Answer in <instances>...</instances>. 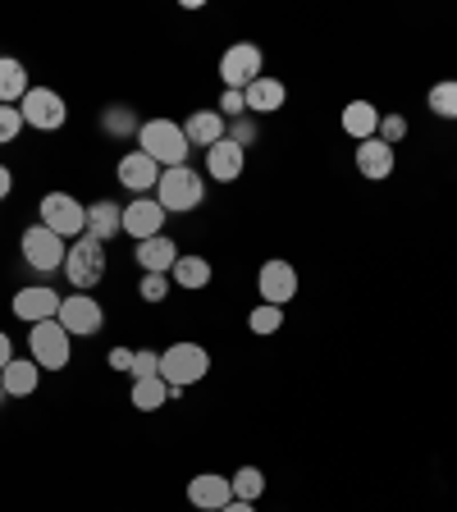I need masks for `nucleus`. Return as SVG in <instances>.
Listing matches in <instances>:
<instances>
[{"instance_id":"412c9836","label":"nucleus","mask_w":457,"mask_h":512,"mask_svg":"<svg viewBox=\"0 0 457 512\" xmlns=\"http://www.w3.org/2000/svg\"><path fill=\"white\" fill-rule=\"evenodd\" d=\"M87 234H92L96 243H110V238L124 234V211H119V202L96 197V202L87 206Z\"/></svg>"},{"instance_id":"2f4dec72","label":"nucleus","mask_w":457,"mask_h":512,"mask_svg":"<svg viewBox=\"0 0 457 512\" xmlns=\"http://www.w3.org/2000/svg\"><path fill=\"white\" fill-rule=\"evenodd\" d=\"M23 133V115L19 106H0V147H10L14 138Z\"/></svg>"},{"instance_id":"2eb2a0df","label":"nucleus","mask_w":457,"mask_h":512,"mask_svg":"<svg viewBox=\"0 0 457 512\" xmlns=\"http://www.w3.org/2000/svg\"><path fill=\"white\" fill-rule=\"evenodd\" d=\"M55 316H60V293H51V288H19L14 293V320L42 325V320H55Z\"/></svg>"},{"instance_id":"ddd939ff","label":"nucleus","mask_w":457,"mask_h":512,"mask_svg":"<svg viewBox=\"0 0 457 512\" xmlns=\"http://www.w3.org/2000/svg\"><path fill=\"white\" fill-rule=\"evenodd\" d=\"M165 206L156 202V197H133V202L124 206V234L128 238H156V234H165Z\"/></svg>"},{"instance_id":"4c0bfd02","label":"nucleus","mask_w":457,"mask_h":512,"mask_svg":"<svg viewBox=\"0 0 457 512\" xmlns=\"http://www.w3.org/2000/svg\"><path fill=\"white\" fill-rule=\"evenodd\" d=\"M10 362H14V343H10V334L0 330V371H5Z\"/></svg>"},{"instance_id":"f704fd0d","label":"nucleus","mask_w":457,"mask_h":512,"mask_svg":"<svg viewBox=\"0 0 457 512\" xmlns=\"http://www.w3.org/2000/svg\"><path fill=\"white\" fill-rule=\"evenodd\" d=\"M151 375H160V352L138 348V357H133V380H151Z\"/></svg>"},{"instance_id":"f8f14e48","label":"nucleus","mask_w":457,"mask_h":512,"mask_svg":"<svg viewBox=\"0 0 457 512\" xmlns=\"http://www.w3.org/2000/svg\"><path fill=\"white\" fill-rule=\"evenodd\" d=\"M256 293H261V302H270V307L293 302V293H298V270H293V261H284V256L266 261L261 275H256Z\"/></svg>"},{"instance_id":"f3484780","label":"nucleus","mask_w":457,"mask_h":512,"mask_svg":"<svg viewBox=\"0 0 457 512\" xmlns=\"http://www.w3.org/2000/svg\"><path fill=\"white\" fill-rule=\"evenodd\" d=\"M183 133H188L192 147H206V151H211L215 142H224V133H229V119H224L220 110H192V115L183 119Z\"/></svg>"},{"instance_id":"6e6552de","label":"nucleus","mask_w":457,"mask_h":512,"mask_svg":"<svg viewBox=\"0 0 457 512\" xmlns=\"http://www.w3.org/2000/svg\"><path fill=\"white\" fill-rule=\"evenodd\" d=\"M42 224L60 238H83L87 234V206L69 192H46L42 197Z\"/></svg>"},{"instance_id":"9d476101","label":"nucleus","mask_w":457,"mask_h":512,"mask_svg":"<svg viewBox=\"0 0 457 512\" xmlns=\"http://www.w3.org/2000/svg\"><path fill=\"white\" fill-rule=\"evenodd\" d=\"M261 74H266L261 46H252V42H234L229 51L220 55V78H224V87H234V92H247V87H252Z\"/></svg>"},{"instance_id":"39448f33","label":"nucleus","mask_w":457,"mask_h":512,"mask_svg":"<svg viewBox=\"0 0 457 512\" xmlns=\"http://www.w3.org/2000/svg\"><path fill=\"white\" fill-rule=\"evenodd\" d=\"M19 252H23V261H28L32 270L51 275V270H64L69 243H64L60 234H51L46 224H28V229H23V238H19Z\"/></svg>"},{"instance_id":"ea45409f","label":"nucleus","mask_w":457,"mask_h":512,"mask_svg":"<svg viewBox=\"0 0 457 512\" xmlns=\"http://www.w3.org/2000/svg\"><path fill=\"white\" fill-rule=\"evenodd\" d=\"M220 512H256V508H252V503H238V499H234L229 508H220Z\"/></svg>"},{"instance_id":"7c9ffc66","label":"nucleus","mask_w":457,"mask_h":512,"mask_svg":"<svg viewBox=\"0 0 457 512\" xmlns=\"http://www.w3.org/2000/svg\"><path fill=\"white\" fill-rule=\"evenodd\" d=\"M224 138L234 142V147H252L256 142V115H238V119H229V133H224Z\"/></svg>"},{"instance_id":"f257e3e1","label":"nucleus","mask_w":457,"mask_h":512,"mask_svg":"<svg viewBox=\"0 0 457 512\" xmlns=\"http://www.w3.org/2000/svg\"><path fill=\"white\" fill-rule=\"evenodd\" d=\"M138 151L156 160L160 170H174V165H188L192 142H188V133H183V124H174V119H142Z\"/></svg>"},{"instance_id":"0eeeda50","label":"nucleus","mask_w":457,"mask_h":512,"mask_svg":"<svg viewBox=\"0 0 457 512\" xmlns=\"http://www.w3.org/2000/svg\"><path fill=\"white\" fill-rule=\"evenodd\" d=\"M28 352H32V362L42 366V371H64V366H69V330H64L60 320H42V325H32L28 330Z\"/></svg>"},{"instance_id":"cd10ccee","label":"nucleus","mask_w":457,"mask_h":512,"mask_svg":"<svg viewBox=\"0 0 457 512\" xmlns=\"http://www.w3.org/2000/svg\"><path fill=\"white\" fill-rule=\"evenodd\" d=\"M229 485H234L238 503H256L261 494H266V471L261 467H238L234 476H229Z\"/></svg>"},{"instance_id":"6ab92c4d","label":"nucleus","mask_w":457,"mask_h":512,"mask_svg":"<svg viewBox=\"0 0 457 512\" xmlns=\"http://www.w3.org/2000/svg\"><path fill=\"white\" fill-rule=\"evenodd\" d=\"M243 165H247V151H243V147H234L229 138L215 142V147L206 151V174H211L215 183H234V179H243Z\"/></svg>"},{"instance_id":"a19ab883","label":"nucleus","mask_w":457,"mask_h":512,"mask_svg":"<svg viewBox=\"0 0 457 512\" xmlns=\"http://www.w3.org/2000/svg\"><path fill=\"white\" fill-rule=\"evenodd\" d=\"M0 403H10V394H5V384H0Z\"/></svg>"},{"instance_id":"dca6fc26","label":"nucleus","mask_w":457,"mask_h":512,"mask_svg":"<svg viewBox=\"0 0 457 512\" xmlns=\"http://www.w3.org/2000/svg\"><path fill=\"white\" fill-rule=\"evenodd\" d=\"M179 243H174L170 234H156V238H142L138 243V266L142 275H170L174 261H179Z\"/></svg>"},{"instance_id":"c85d7f7f","label":"nucleus","mask_w":457,"mask_h":512,"mask_svg":"<svg viewBox=\"0 0 457 512\" xmlns=\"http://www.w3.org/2000/svg\"><path fill=\"white\" fill-rule=\"evenodd\" d=\"M247 330L261 334V339H270V334L284 330V307H270V302H261V307H252V316H247Z\"/></svg>"},{"instance_id":"20e7f679","label":"nucleus","mask_w":457,"mask_h":512,"mask_svg":"<svg viewBox=\"0 0 457 512\" xmlns=\"http://www.w3.org/2000/svg\"><path fill=\"white\" fill-rule=\"evenodd\" d=\"M64 279H69L78 293L101 284V279H106V243H96L92 234L74 238V243H69V256H64Z\"/></svg>"},{"instance_id":"a211bd4d","label":"nucleus","mask_w":457,"mask_h":512,"mask_svg":"<svg viewBox=\"0 0 457 512\" xmlns=\"http://www.w3.org/2000/svg\"><path fill=\"white\" fill-rule=\"evenodd\" d=\"M394 147L389 142H380V138H371V142H357V174L362 179H371V183H380V179H389L394 174Z\"/></svg>"},{"instance_id":"393cba45","label":"nucleus","mask_w":457,"mask_h":512,"mask_svg":"<svg viewBox=\"0 0 457 512\" xmlns=\"http://www.w3.org/2000/svg\"><path fill=\"white\" fill-rule=\"evenodd\" d=\"M211 275H215V270H211V261H206V256H179V261H174V270H170V284L197 293V288L211 284Z\"/></svg>"},{"instance_id":"1a4fd4ad","label":"nucleus","mask_w":457,"mask_h":512,"mask_svg":"<svg viewBox=\"0 0 457 512\" xmlns=\"http://www.w3.org/2000/svg\"><path fill=\"white\" fill-rule=\"evenodd\" d=\"M55 320L69 330V339H92L106 325V307L92 293H69V298H60V316Z\"/></svg>"},{"instance_id":"4be33fe9","label":"nucleus","mask_w":457,"mask_h":512,"mask_svg":"<svg viewBox=\"0 0 457 512\" xmlns=\"http://www.w3.org/2000/svg\"><path fill=\"white\" fill-rule=\"evenodd\" d=\"M247 115H275V110H284V101H288V87L279 83V78H270V74H261L252 87H247Z\"/></svg>"},{"instance_id":"9b49d317","label":"nucleus","mask_w":457,"mask_h":512,"mask_svg":"<svg viewBox=\"0 0 457 512\" xmlns=\"http://www.w3.org/2000/svg\"><path fill=\"white\" fill-rule=\"evenodd\" d=\"M160 174L165 170H160L151 156H142V151H128V156H119V165H115L119 188H128L133 197H156Z\"/></svg>"},{"instance_id":"72a5a7b5","label":"nucleus","mask_w":457,"mask_h":512,"mask_svg":"<svg viewBox=\"0 0 457 512\" xmlns=\"http://www.w3.org/2000/svg\"><path fill=\"white\" fill-rule=\"evenodd\" d=\"M380 142H389V147H398V142L407 138V119L403 115H380V133H375Z\"/></svg>"},{"instance_id":"b1692460","label":"nucleus","mask_w":457,"mask_h":512,"mask_svg":"<svg viewBox=\"0 0 457 512\" xmlns=\"http://www.w3.org/2000/svg\"><path fill=\"white\" fill-rule=\"evenodd\" d=\"M28 69H23L14 55H0V106H19L28 96Z\"/></svg>"},{"instance_id":"c756f323","label":"nucleus","mask_w":457,"mask_h":512,"mask_svg":"<svg viewBox=\"0 0 457 512\" xmlns=\"http://www.w3.org/2000/svg\"><path fill=\"white\" fill-rule=\"evenodd\" d=\"M430 115L439 119H457V83H435L430 87Z\"/></svg>"},{"instance_id":"58836bf2","label":"nucleus","mask_w":457,"mask_h":512,"mask_svg":"<svg viewBox=\"0 0 457 512\" xmlns=\"http://www.w3.org/2000/svg\"><path fill=\"white\" fill-rule=\"evenodd\" d=\"M14 192V174H10V165H0V202Z\"/></svg>"},{"instance_id":"5701e85b","label":"nucleus","mask_w":457,"mask_h":512,"mask_svg":"<svg viewBox=\"0 0 457 512\" xmlns=\"http://www.w3.org/2000/svg\"><path fill=\"white\" fill-rule=\"evenodd\" d=\"M0 384H5V394L10 398H32L37 394V384H42V366L32 362V357H14V362L0 371Z\"/></svg>"},{"instance_id":"423d86ee","label":"nucleus","mask_w":457,"mask_h":512,"mask_svg":"<svg viewBox=\"0 0 457 512\" xmlns=\"http://www.w3.org/2000/svg\"><path fill=\"white\" fill-rule=\"evenodd\" d=\"M19 115H23V128H37V133H55L64 128L69 119V106L55 87H28V96L19 101Z\"/></svg>"},{"instance_id":"7ed1b4c3","label":"nucleus","mask_w":457,"mask_h":512,"mask_svg":"<svg viewBox=\"0 0 457 512\" xmlns=\"http://www.w3.org/2000/svg\"><path fill=\"white\" fill-rule=\"evenodd\" d=\"M156 202L165 206V215H188L206 202V183L192 165H174V170L160 174L156 183Z\"/></svg>"},{"instance_id":"4468645a","label":"nucleus","mask_w":457,"mask_h":512,"mask_svg":"<svg viewBox=\"0 0 457 512\" xmlns=\"http://www.w3.org/2000/svg\"><path fill=\"white\" fill-rule=\"evenodd\" d=\"M188 503L202 512H220L234 503V485H229V476H220V471H202V476L188 480Z\"/></svg>"},{"instance_id":"aec40b11","label":"nucleus","mask_w":457,"mask_h":512,"mask_svg":"<svg viewBox=\"0 0 457 512\" xmlns=\"http://www.w3.org/2000/svg\"><path fill=\"white\" fill-rule=\"evenodd\" d=\"M380 115L384 110H375L371 101H348L343 115H339V128L348 133L352 142H371L375 133H380Z\"/></svg>"},{"instance_id":"f03ea898","label":"nucleus","mask_w":457,"mask_h":512,"mask_svg":"<svg viewBox=\"0 0 457 512\" xmlns=\"http://www.w3.org/2000/svg\"><path fill=\"white\" fill-rule=\"evenodd\" d=\"M211 375V352L202 343H170V348L160 352V380L170 384V389H192V384H202Z\"/></svg>"},{"instance_id":"473e14b6","label":"nucleus","mask_w":457,"mask_h":512,"mask_svg":"<svg viewBox=\"0 0 457 512\" xmlns=\"http://www.w3.org/2000/svg\"><path fill=\"white\" fill-rule=\"evenodd\" d=\"M138 293H142V302H165L170 298V275H142Z\"/></svg>"},{"instance_id":"a878e982","label":"nucleus","mask_w":457,"mask_h":512,"mask_svg":"<svg viewBox=\"0 0 457 512\" xmlns=\"http://www.w3.org/2000/svg\"><path fill=\"white\" fill-rule=\"evenodd\" d=\"M128 403L138 407V412H160V407L170 403V384L160 380V375H151V380H133Z\"/></svg>"},{"instance_id":"c9c22d12","label":"nucleus","mask_w":457,"mask_h":512,"mask_svg":"<svg viewBox=\"0 0 457 512\" xmlns=\"http://www.w3.org/2000/svg\"><path fill=\"white\" fill-rule=\"evenodd\" d=\"M215 110H220L224 119H238V115H247V96L234 92V87H224V92H220V106H215Z\"/></svg>"},{"instance_id":"e433bc0d","label":"nucleus","mask_w":457,"mask_h":512,"mask_svg":"<svg viewBox=\"0 0 457 512\" xmlns=\"http://www.w3.org/2000/svg\"><path fill=\"white\" fill-rule=\"evenodd\" d=\"M133 357H138V348H110L106 362L115 366V371H128V375H133Z\"/></svg>"},{"instance_id":"bb28decb","label":"nucleus","mask_w":457,"mask_h":512,"mask_svg":"<svg viewBox=\"0 0 457 512\" xmlns=\"http://www.w3.org/2000/svg\"><path fill=\"white\" fill-rule=\"evenodd\" d=\"M138 128H142V119L133 115L128 106H106L101 110V133H106V138H128V133L138 138Z\"/></svg>"}]
</instances>
